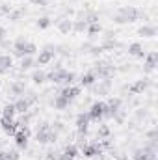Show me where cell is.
Returning <instances> with one entry per match:
<instances>
[{
  "instance_id": "obj_42",
  "label": "cell",
  "mask_w": 158,
  "mask_h": 160,
  "mask_svg": "<svg viewBox=\"0 0 158 160\" xmlns=\"http://www.w3.org/2000/svg\"><path fill=\"white\" fill-rule=\"evenodd\" d=\"M156 134H158V130H156V127H155V128H151V130H149V132H147L145 136H147V138H149L151 142H155V140H156Z\"/></svg>"
},
{
  "instance_id": "obj_27",
  "label": "cell",
  "mask_w": 158,
  "mask_h": 160,
  "mask_svg": "<svg viewBox=\"0 0 158 160\" xmlns=\"http://www.w3.org/2000/svg\"><path fill=\"white\" fill-rule=\"evenodd\" d=\"M86 32H87V36H89V38H93V36L101 34V32H102V28H101V24H99V22H91V24H87Z\"/></svg>"
},
{
  "instance_id": "obj_26",
  "label": "cell",
  "mask_w": 158,
  "mask_h": 160,
  "mask_svg": "<svg viewBox=\"0 0 158 160\" xmlns=\"http://www.w3.org/2000/svg\"><path fill=\"white\" fill-rule=\"evenodd\" d=\"M119 43L114 38H104V41H102V45H101V48L102 50H114V48H117Z\"/></svg>"
},
{
  "instance_id": "obj_15",
  "label": "cell",
  "mask_w": 158,
  "mask_h": 160,
  "mask_svg": "<svg viewBox=\"0 0 158 160\" xmlns=\"http://www.w3.org/2000/svg\"><path fill=\"white\" fill-rule=\"evenodd\" d=\"M128 88V91L130 93H134V95H140V93H143L147 88H149V80L141 78V80H136L134 84H130V86H126Z\"/></svg>"
},
{
  "instance_id": "obj_43",
  "label": "cell",
  "mask_w": 158,
  "mask_h": 160,
  "mask_svg": "<svg viewBox=\"0 0 158 160\" xmlns=\"http://www.w3.org/2000/svg\"><path fill=\"white\" fill-rule=\"evenodd\" d=\"M89 52H91V56H99V54L102 52V48H101V45H99V47H91Z\"/></svg>"
},
{
  "instance_id": "obj_11",
  "label": "cell",
  "mask_w": 158,
  "mask_h": 160,
  "mask_svg": "<svg viewBox=\"0 0 158 160\" xmlns=\"http://www.w3.org/2000/svg\"><path fill=\"white\" fill-rule=\"evenodd\" d=\"M77 157H78V147L75 143H67L60 153V160H75Z\"/></svg>"
},
{
  "instance_id": "obj_8",
  "label": "cell",
  "mask_w": 158,
  "mask_h": 160,
  "mask_svg": "<svg viewBox=\"0 0 158 160\" xmlns=\"http://www.w3.org/2000/svg\"><path fill=\"white\" fill-rule=\"evenodd\" d=\"M80 91H82V86H73V84H71V86H65V88L60 91V95L65 97V99L71 102V101H75L80 95Z\"/></svg>"
},
{
  "instance_id": "obj_41",
  "label": "cell",
  "mask_w": 158,
  "mask_h": 160,
  "mask_svg": "<svg viewBox=\"0 0 158 160\" xmlns=\"http://www.w3.org/2000/svg\"><path fill=\"white\" fill-rule=\"evenodd\" d=\"M47 160H60V153L58 151H48L47 153Z\"/></svg>"
},
{
  "instance_id": "obj_13",
  "label": "cell",
  "mask_w": 158,
  "mask_h": 160,
  "mask_svg": "<svg viewBox=\"0 0 158 160\" xmlns=\"http://www.w3.org/2000/svg\"><path fill=\"white\" fill-rule=\"evenodd\" d=\"M77 130L82 136L87 134V130H89V118H87V114H78L77 116Z\"/></svg>"
},
{
  "instance_id": "obj_14",
  "label": "cell",
  "mask_w": 158,
  "mask_h": 160,
  "mask_svg": "<svg viewBox=\"0 0 158 160\" xmlns=\"http://www.w3.org/2000/svg\"><path fill=\"white\" fill-rule=\"evenodd\" d=\"M151 153H156V149H155V147H151V145L140 147V149H136V151L132 153V160H147Z\"/></svg>"
},
{
  "instance_id": "obj_45",
  "label": "cell",
  "mask_w": 158,
  "mask_h": 160,
  "mask_svg": "<svg viewBox=\"0 0 158 160\" xmlns=\"http://www.w3.org/2000/svg\"><path fill=\"white\" fill-rule=\"evenodd\" d=\"M37 130H50V123H41V125H37Z\"/></svg>"
},
{
  "instance_id": "obj_28",
  "label": "cell",
  "mask_w": 158,
  "mask_h": 160,
  "mask_svg": "<svg viewBox=\"0 0 158 160\" xmlns=\"http://www.w3.org/2000/svg\"><path fill=\"white\" fill-rule=\"evenodd\" d=\"M15 106L13 104H6L4 110H2V118H7V119H15Z\"/></svg>"
},
{
  "instance_id": "obj_23",
  "label": "cell",
  "mask_w": 158,
  "mask_h": 160,
  "mask_svg": "<svg viewBox=\"0 0 158 160\" xmlns=\"http://www.w3.org/2000/svg\"><path fill=\"white\" fill-rule=\"evenodd\" d=\"M32 82H34L36 86H41L43 82H47V73L41 71V69H36V71L32 73Z\"/></svg>"
},
{
  "instance_id": "obj_40",
  "label": "cell",
  "mask_w": 158,
  "mask_h": 160,
  "mask_svg": "<svg viewBox=\"0 0 158 160\" xmlns=\"http://www.w3.org/2000/svg\"><path fill=\"white\" fill-rule=\"evenodd\" d=\"M114 22H116V24H126V19H125L123 15L116 13V15H114Z\"/></svg>"
},
{
  "instance_id": "obj_2",
  "label": "cell",
  "mask_w": 158,
  "mask_h": 160,
  "mask_svg": "<svg viewBox=\"0 0 158 160\" xmlns=\"http://www.w3.org/2000/svg\"><path fill=\"white\" fill-rule=\"evenodd\" d=\"M30 134H32V130L28 128V125H22L17 132H15V145H17V149H26L28 147V138H30Z\"/></svg>"
},
{
  "instance_id": "obj_6",
  "label": "cell",
  "mask_w": 158,
  "mask_h": 160,
  "mask_svg": "<svg viewBox=\"0 0 158 160\" xmlns=\"http://www.w3.org/2000/svg\"><path fill=\"white\" fill-rule=\"evenodd\" d=\"M80 149H82V157H86V158H93V157H99V155H102V145H101L99 142L84 143Z\"/></svg>"
},
{
  "instance_id": "obj_29",
  "label": "cell",
  "mask_w": 158,
  "mask_h": 160,
  "mask_svg": "<svg viewBox=\"0 0 158 160\" xmlns=\"http://www.w3.org/2000/svg\"><path fill=\"white\" fill-rule=\"evenodd\" d=\"M36 142H37L39 145L48 143V130H37V132H36Z\"/></svg>"
},
{
  "instance_id": "obj_12",
  "label": "cell",
  "mask_w": 158,
  "mask_h": 160,
  "mask_svg": "<svg viewBox=\"0 0 158 160\" xmlns=\"http://www.w3.org/2000/svg\"><path fill=\"white\" fill-rule=\"evenodd\" d=\"M156 65H158V52L156 50L145 54V67H143V71L145 73H151V71L156 69Z\"/></svg>"
},
{
  "instance_id": "obj_1",
  "label": "cell",
  "mask_w": 158,
  "mask_h": 160,
  "mask_svg": "<svg viewBox=\"0 0 158 160\" xmlns=\"http://www.w3.org/2000/svg\"><path fill=\"white\" fill-rule=\"evenodd\" d=\"M119 15H123L125 19H126V22H136L138 19H147V15L141 11V9H138V8H134V6H123V8H119L117 9Z\"/></svg>"
},
{
  "instance_id": "obj_22",
  "label": "cell",
  "mask_w": 158,
  "mask_h": 160,
  "mask_svg": "<svg viewBox=\"0 0 158 160\" xmlns=\"http://www.w3.org/2000/svg\"><path fill=\"white\" fill-rule=\"evenodd\" d=\"M95 82H97V77H95L91 71L80 77V86H84V88H89V86H93Z\"/></svg>"
},
{
  "instance_id": "obj_30",
  "label": "cell",
  "mask_w": 158,
  "mask_h": 160,
  "mask_svg": "<svg viewBox=\"0 0 158 160\" xmlns=\"http://www.w3.org/2000/svg\"><path fill=\"white\" fill-rule=\"evenodd\" d=\"M97 138H102V140H106V138H110V127L108 125H99V130H97Z\"/></svg>"
},
{
  "instance_id": "obj_38",
  "label": "cell",
  "mask_w": 158,
  "mask_h": 160,
  "mask_svg": "<svg viewBox=\"0 0 158 160\" xmlns=\"http://www.w3.org/2000/svg\"><path fill=\"white\" fill-rule=\"evenodd\" d=\"M50 128H52V130H56L58 134L65 130V127H63V123H62V121H56V123H52V125H50Z\"/></svg>"
},
{
  "instance_id": "obj_7",
  "label": "cell",
  "mask_w": 158,
  "mask_h": 160,
  "mask_svg": "<svg viewBox=\"0 0 158 160\" xmlns=\"http://www.w3.org/2000/svg\"><path fill=\"white\" fill-rule=\"evenodd\" d=\"M89 88H91V91H93L95 95H108L110 89H112V78L99 80V82H95V84L89 86Z\"/></svg>"
},
{
  "instance_id": "obj_3",
  "label": "cell",
  "mask_w": 158,
  "mask_h": 160,
  "mask_svg": "<svg viewBox=\"0 0 158 160\" xmlns=\"http://www.w3.org/2000/svg\"><path fill=\"white\" fill-rule=\"evenodd\" d=\"M91 73H93L97 78H101V80L112 78V77L116 75V67L110 65V63H97V65L91 69Z\"/></svg>"
},
{
  "instance_id": "obj_36",
  "label": "cell",
  "mask_w": 158,
  "mask_h": 160,
  "mask_svg": "<svg viewBox=\"0 0 158 160\" xmlns=\"http://www.w3.org/2000/svg\"><path fill=\"white\" fill-rule=\"evenodd\" d=\"M22 15H24V9H19V11H9L7 17H9V21H19Z\"/></svg>"
},
{
  "instance_id": "obj_48",
  "label": "cell",
  "mask_w": 158,
  "mask_h": 160,
  "mask_svg": "<svg viewBox=\"0 0 158 160\" xmlns=\"http://www.w3.org/2000/svg\"><path fill=\"white\" fill-rule=\"evenodd\" d=\"M116 160H128V157H125V155H123V157H117Z\"/></svg>"
},
{
  "instance_id": "obj_24",
  "label": "cell",
  "mask_w": 158,
  "mask_h": 160,
  "mask_svg": "<svg viewBox=\"0 0 158 160\" xmlns=\"http://www.w3.org/2000/svg\"><path fill=\"white\" fill-rule=\"evenodd\" d=\"M36 65V60H34V56H24V58H21V71H28V69H32Z\"/></svg>"
},
{
  "instance_id": "obj_9",
  "label": "cell",
  "mask_w": 158,
  "mask_h": 160,
  "mask_svg": "<svg viewBox=\"0 0 158 160\" xmlns=\"http://www.w3.org/2000/svg\"><path fill=\"white\" fill-rule=\"evenodd\" d=\"M26 36H17V39L13 41V56L17 58H24V47H26Z\"/></svg>"
},
{
  "instance_id": "obj_16",
  "label": "cell",
  "mask_w": 158,
  "mask_h": 160,
  "mask_svg": "<svg viewBox=\"0 0 158 160\" xmlns=\"http://www.w3.org/2000/svg\"><path fill=\"white\" fill-rule=\"evenodd\" d=\"M9 93H11V95H17V97H22V95L26 93V86H24V82H22V80H15V82H11V86H9Z\"/></svg>"
},
{
  "instance_id": "obj_39",
  "label": "cell",
  "mask_w": 158,
  "mask_h": 160,
  "mask_svg": "<svg viewBox=\"0 0 158 160\" xmlns=\"http://www.w3.org/2000/svg\"><path fill=\"white\" fill-rule=\"evenodd\" d=\"M56 142H58V132L50 128L48 130V143H56Z\"/></svg>"
},
{
  "instance_id": "obj_5",
  "label": "cell",
  "mask_w": 158,
  "mask_h": 160,
  "mask_svg": "<svg viewBox=\"0 0 158 160\" xmlns=\"http://www.w3.org/2000/svg\"><path fill=\"white\" fill-rule=\"evenodd\" d=\"M104 108H106V102L95 101V102L89 106V110H87L86 114H87V118H89L91 121H101L102 119V114H104Z\"/></svg>"
},
{
  "instance_id": "obj_20",
  "label": "cell",
  "mask_w": 158,
  "mask_h": 160,
  "mask_svg": "<svg viewBox=\"0 0 158 160\" xmlns=\"http://www.w3.org/2000/svg\"><path fill=\"white\" fill-rule=\"evenodd\" d=\"M13 106H15V112H17V114H26V112L30 110V104H28V101H26L24 97H19V99L13 102Z\"/></svg>"
},
{
  "instance_id": "obj_34",
  "label": "cell",
  "mask_w": 158,
  "mask_h": 160,
  "mask_svg": "<svg viewBox=\"0 0 158 160\" xmlns=\"http://www.w3.org/2000/svg\"><path fill=\"white\" fill-rule=\"evenodd\" d=\"M36 24H37V28H39V30H47V28L52 24V21H50L48 17H41V19L37 21V22H36Z\"/></svg>"
},
{
  "instance_id": "obj_47",
  "label": "cell",
  "mask_w": 158,
  "mask_h": 160,
  "mask_svg": "<svg viewBox=\"0 0 158 160\" xmlns=\"http://www.w3.org/2000/svg\"><path fill=\"white\" fill-rule=\"evenodd\" d=\"M30 2L36 6H47V0H30Z\"/></svg>"
},
{
  "instance_id": "obj_4",
  "label": "cell",
  "mask_w": 158,
  "mask_h": 160,
  "mask_svg": "<svg viewBox=\"0 0 158 160\" xmlns=\"http://www.w3.org/2000/svg\"><path fill=\"white\" fill-rule=\"evenodd\" d=\"M56 58V50H54V47L52 45H47L43 50H39V54H37V60H36V65H48L52 60Z\"/></svg>"
},
{
  "instance_id": "obj_19",
  "label": "cell",
  "mask_w": 158,
  "mask_h": 160,
  "mask_svg": "<svg viewBox=\"0 0 158 160\" xmlns=\"http://www.w3.org/2000/svg\"><path fill=\"white\" fill-rule=\"evenodd\" d=\"M128 54L134 58H145V50L141 47V43H130L128 45Z\"/></svg>"
},
{
  "instance_id": "obj_37",
  "label": "cell",
  "mask_w": 158,
  "mask_h": 160,
  "mask_svg": "<svg viewBox=\"0 0 158 160\" xmlns=\"http://www.w3.org/2000/svg\"><path fill=\"white\" fill-rule=\"evenodd\" d=\"M75 78H77V75H75V73H71V71H67V75H65V80H63V84H65V86H71V84L75 82Z\"/></svg>"
},
{
  "instance_id": "obj_49",
  "label": "cell",
  "mask_w": 158,
  "mask_h": 160,
  "mask_svg": "<svg viewBox=\"0 0 158 160\" xmlns=\"http://www.w3.org/2000/svg\"><path fill=\"white\" fill-rule=\"evenodd\" d=\"M0 160H6V153H4V151L0 153Z\"/></svg>"
},
{
  "instance_id": "obj_35",
  "label": "cell",
  "mask_w": 158,
  "mask_h": 160,
  "mask_svg": "<svg viewBox=\"0 0 158 160\" xmlns=\"http://www.w3.org/2000/svg\"><path fill=\"white\" fill-rule=\"evenodd\" d=\"M4 153H6V160H21L19 151H15V149H11V151H4Z\"/></svg>"
},
{
  "instance_id": "obj_31",
  "label": "cell",
  "mask_w": 158,
  "mask_h": 160,
  "mask_svg": "<svg viewBox=\"0 0 158 160\" xmlns=\"http://www.w3.org/2000/svg\"><path fill=\"white\" fill-rule=\"evenodd\" d=\"M34 54H37V45L28 41L26 47H24V56H34Z\"/></svg>"
},
{
  "instance_id": "obj_21",
  "label": "cell",
  "mask_w": 158,
  "mask_h": 160,
  "mask_svg": "<svg viewBox=\"0 0 158 160\" xmlns=\"http://www.w3.org/2000/svg\"><path fill=\"white\" fill-rule=\"evenodd\" d=\"M58 30H60L62 34L73 32V21H71V19H60V21H58Z\"/></svg>"
},
{
  "instance_id": "obj_10",
  "label": "cell",
  "mask_w": 158,
  "mask_h": 160,
  "mask_svg": "<svg viewBox=\"0 0 158 160\" xmlns=\"http://www.w3.org/2000/svg\"><path fill=\"white\" fill-rule=\"evenodd\" d=\"M0 127L4 128V132L7 136H15V132L19 130V123L15 119H7V118H2L0 119Z\"/></svg>"
},
{
  "instance_id": "obj_32",
  "label": "cell",
  "mask_w": 158,
  "mask_h": 160,
  "mask_svg": "<svg viewBox=\"0 0 158 160\" xmlns=\"http://www.w3.org/2000/svg\"><path fill=\"white\" fill-rule=\"evenodd\" d=\"M86 28H87V24L84 21H73V32L82 34V32H86Z\"/></svg>"
},
{
  "instance_id": "obj_44",
  "label": "cell",
  "mask_w": 158,
  "mask_h": 160,
  "mask_svg": "<svg viewBox=\"0 0 158 160\" xmlns=\"http://www.w3.org/2000/svg\"><path fill=\"white\" fill-rule=\"evenodd\" d=\"M6 38H7V30H6L4 26H0V43L6 41Z\"/></svg>"
},
{
  "instance_id": "obj_25",
  "label": "cell",
  "mask_w": 158,
  "mask_h": 160,
  "mask_svg": "<svg viewBox=\"0 0 158 160\" xmlns=\"http://www.w3.org/2000/svg\"><path fill=\"white\" fill-rule=\"evenodd\" d=\"M52 104H54V108H56V110H65V108H67L71 102H69L65 97H62V95H56V99L52 101Z\"/></svg>"
},
{
  "instance_id": "obj_46",
  "label": "cell",
  "mask_w": 158,
  "mask_h": 160,
  "mask_svg": "<svg viewBox=\"0 0 158 160\" xmlns=\"http://www.w3.org/2000/svg\"><path fill=\"white\" fill-rule=\"evenodd\" d=\"M145 116H147V112H145V110H138V112H136V118H138V119H143Z\"/></svg>"
},
{
  "instance_id": "obj_17",
  "label": "cell",
  "mask_w": 158,
  "mask_h": 160,
  "mask_svg": "<svg viewBox=\"0 0 158 160\" xmlns=\"http://www.w3.org/2000/svg\"><path fill=\"white\" fill-rule=\"evenodd\" d=\"M13 65V58L9 54H0V75H6Z\"/></svg>"
},
{
  "instance_id": "obj_18",
  "label": "cell",
  "mask_w": 158,
  "mask_h": 160,
  "mask_svg": "<svg viewBox=\"0 0 158 160\" xmlns=\"http://www.w3.org/2000/svg\"><path fill=\"white\" fill-rule=\"evenodd\" d=\"M138 36H141V38H155V36H156V26H153V24H143V26L138 28Z\"/></svg>"
},
{
  "instance_id": "obj_33",
  "label": "cell",
  "mask_w": 158,
  "mask_h": 160,
  "mask_svg": "<svg viewBox=\"0 0 158 160\" xmlns=\"http://www.w3.org/2000/svg\"><path fill=\"white\" fill-rule=\"evenodd\" d=\"M106 104H108L112 110H116V112H117L119 108H121V99H119V97H110Z\"/></svg>"
}]
</instances>
